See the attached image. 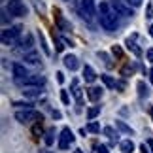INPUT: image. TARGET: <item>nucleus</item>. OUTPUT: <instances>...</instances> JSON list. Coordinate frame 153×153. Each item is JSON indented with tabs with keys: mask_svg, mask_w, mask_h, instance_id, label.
<instances>
[{
	"mask_svg": "<svg viewBox=\"0 0 153 153\" xmlns=\"http://www.w3.org/2000/svg\"><path fill=\"white\" fill-rule=\"evenodd\" d=\"M98 23H100V27L108 32H114L117 28V13H115V10L111 8V4L100 2V6H98Z\"/></svg>",
	"mask_w": 153,
	"mask_h": 153,
	"instance_id": "f257e3e1",
	"label": "nucleus"
},
{
	"mask_svg": "<svg viewBox=\"0 0 153 153\" xmlns=\"http://www.w3.org/2000/svg\"><path fill=\"white\" fill-rule=\"evenodd\" d=\"M21 30L23 28L19 27V25H13V27H10V28H4L2 30V44L4 45H13V44H17L21 40Z\"/></svg>",
	"mask_w": 153,
	"mask_h": 153,
	"instance_id": "f03ea898",
	"label": "nucleus"
},
{
	"mask_svg": "<svg viewBox=\"0 0 153 153\" xmlns=\"http://www.w3.org/2000/svg\"><path fill=\"white\" fill-rule=\"evenodd\" d=\"M15 119L23 123V125H28V123H32V121H42V115L38 114V111H34L32 108H25V110H17L15 111Z\"/></svg>",
	"mask_w": 153,
	"mask_h": 153,
	"instance_id": "7ed1b4c3",
	"label": "nucleus"
},
{
	"mask_svg": "<svg viewBox=\"0 0 153 153\" xmlns=\"http://www.w3.org/2000/svg\"><path fill=\"white\" fill-rule=\"evenodd\" d=\"M111 8H114L115 13L121 15V17H132L134 15L131 4H127L125 0H111Z\"/></svg>",
	"mask_w": 153,
	"mask_h": 153,
	"instance_id": "20e7f679",
	"label": "nucleus"
},
{
	"mask_svg": "<svg viewBox=\"0 0 153 153\" xmlns=\"http://www.w3.org/2000/svg\"><path fill=\"white\" fill-rule=\"evenodd\" d=\"M8 11L13 17H25L27 15V6L23 0H10L8 2Z\"/></svg>",
	"mask_w": 153,
	"mask_h": 153,
	"instance_id": "39448f33",
	"label": "nucleus"
},
{
	"mask_svg": "<svg viewBox=\"0 0 153 153\" xmlns=\"http://www.w3.org/2000/svg\"><path fill=\"white\" fill-rule=\"evenodd\" d=\"M15 83L21 85V87H42L45 83V78H44V76H40V74H34V76L25 78V79H17Z\"/></svg>",
	"mask_w": 153,
	"mask_h": 153,
	"instance_id": "423d86ee",
	"label": "nucleus"
},
{
	"mask_svg": "<svg viewBox=\"0 0 153 153\" xmlns=\"http://www.w3.org/2000/svg\"><path fill=\"white\" fill-rule=\"evenodd\" d=\"M79 11L81 15L87 17V19H93L97 15V6H95V0H79Z\"/></svg>",
	"mask_w": 153,
	"mask_h": 153,
	"instance_id": "0eeeda50",
	"label": "nucleus"
},
{
	"mask_svg": "<svg viewBox=\"0 0 153 153\" xmlns=\"http://www.w3.org/2000/svg\"><path fill=\"white\" fill-rule=\"evenodd\" d=\"M74 134L72 131H70L68 127H64L62 131H61V138H59V149H68L70 148V144H74Z\"/></svg>",
	"mask_w": 153,
	"mask_h": 153,
	"instance_id": "6e6552de",
	"label": "nucleus"
},
{
	"mask_svg": "<svg viewBox=\"0 0 153 153\" xmlns=\"http://www.w3.org/2000/svg\"><path fill=\"white\" fill-rule=\"evenodd\" d=\"M19 48H17V53H30L32 51V45H34V38H32V34H25V36H21L19 42Z\"/></svg>",
	"mask_w": 153,
	"mask_h": 153,
	"instance_id": "1a4fd4ad",
	"label": "nucleus"
},
{
	"mask_svg": "<svg viewBox=\"0 0 153 153\" xmlns=\"http://www.w3.org/2000/svg\"><path fill=\"white\" fill-rule=\"evenodd\" d=\"M11 72H13L15 81H17V79H25V78H28V76H30L25 64H19V62H15L13 66H11Z\"/></svg>",
	"mask_w": 153,
	"mask_h": 153,
	"instance_id": "9d476101",
	"label": "nucleus"
},
{
	"mask_svg": "<svg viewBox=\"0 0 153 153\" xmlns=\"http://www.w3.org/2000/svg\"><path fill=\"white\" fill-rule=\"evenodd\" d=\"M62 62H64V68H68L70 72H74V70L79 68V61H78V57H76V55H66V57L62 59Z\"/></svg>",
	"mask_w": 153,
	"mask_h": 153,
	"instance_id": "9b49d317",
	"label": "nucleus"
},
{
	"mask_svg": "<svg viewBox=\"0 0 153 153\" xmlns=\"http://www.w3.org/2000/svg\"><path fill=\"white\" fill-rule=\"evenodd\" d=\"M55 23H57V27L61 28V30H70V23L64 19L59 10H55Z\"/></svg>",
	"mask_w": 153,
	"mask_h": 153,
	"instance_id": "f8f14e48",
	"label": "nucleus"
},
{
	"mask_svg": "<svg viewBox=\"0 0 153 153\" xmlns=\"http://www.w3.org/2000/svg\"><path fill=\"white\" fill-rule=\"evenodd\" d=\"M83 79L87 81V83H93V81L97 79V72L89 66V64H85V66H83Z\"/></svg>",
	"mask_w": 153,
	"mask_h": 153,
	"instance_id": "ddd939ff",
	"label": "nucleus"
},
{
	"mask_svg": "<svg viewBox=\"0 0 153 153\" xmlns=\"http://www.w3.org/2000/svg\"><path fill=\"white\" fill-rule=\"evenodd\" d=\"M87 97H89V100L97 102L102 98V89L100 87H91V89H87Z\"/></svg>",
	"mask_w": 153,
	"mask_h": 153,
	"instance_id": "4468645a",
	"label": "nucleus"
},
{
	"mask_svg": "<svg viewBox=\"0 0 153 153\" xmlns=\"http://www.w3.org/2000/svg\"><path fill=\"white\" fill-rule=\"evenodd\" d=\"M23 97H27V98H40V97H42V91H40V87H27V89L23 91Z\"/></svg>",
	"mask_w": 153,
	"mask_h": 153,
	"instance_id": "2eb2a0df",
	"label": "nucleus"
},
{
	"mask_svg": "<svg viewBox=\"0 0 153 153\" xmlns=\"http://www.w3.org/2000/svg\"><path fill=\"white\" fill-rule=\"evenodd\" d=\"M25 64H30V66H36V64H40V55L36 51H30L25 55Z\"/></svg>",
	"mask_w": 153,
	"mask_h": 153,
	"instance_id": "dca6fc26",
	"label": "nucleus"
},
{
	"mask_svg": "<svg viewBox=\"0 0 153 153\" xmlns=\"http://www.w3.org/2000/svg\"><path fill=\"white\" fill-rule=\"evenodd\" d=\"M119 149H121V153H134V144H132V140H131V138L121 140Z\"/></svg>",
	"mask_w": 153,
	"mask_h": 153,
	"instance_id": "f3484780",
	"label": "nucleus"
},
{
	"mask_svg": "<svg viewBox=\"0 0 153 153\" xmlns=\"http://www.w3.org/2000/svg\"><path fill=\"white\" fill-rule=\"evenodd\" d=\"M125 45H127V49H128V51H132V53H134V55H136V57H142V51H140V48H138V45L132 42L131 38H127Z\"/></svg>",
	"mask_w": 153,
	"mask_h": 153,
	"instance_id": "a211bd4d",
	"label": "nucleus"
},
{
	"mask_svg": "<svg viewBox=\"0 0 153 153\" xmlns=\"http://www.w3.org/2000/svg\"><path fill=\"white\" fill-rule=\"evenodd\" d=\"M100 79L104 81V85L108 87V89H115V85H117V83H115V79L111 78V76H100Z\"/></svg>",
	"mask_w": 153,
	"mask_h": 153,
	"instance_id": "6ab92c4d",
	"label": "nucleus"
},
{
	"mask_svg": "<svg viewBox=\"0 0 153 153\" xmlns=\"http://www.w3.org/2000/svg\"><path fill=\"white\" fill-rule=\"evenodd\" d=\"M97 115H100V106H93V108L87 110V117H89V121H93Z\"/></svg>",
	"mask_w": 153,
	"mask_h": 153,
	"instance_id": "aec40b11",
	"label": "nucleus"
},
{
	"mask_svg": "<svg viewBox=\"0 0 153 153\" xmlns=\"http://www.w3.org/2000/svg\"><path fill=\"white\" fill-rule=\"evenodd\" d=\"M115 127H117V128H119V131H121V132H127V134H132V128H131V127H128V125H125V123H123V121H115Z\"/></svg>",
	"mask_w": 153,
	"mask_h": 153,
	"instance_id": "412c9836",
	"label": "nucleus"
},
{
	"mask_svg": "<svg viewBox=\"0 0 153 153\" xmlns=\"http://www.w3.org/2000/svg\"><path fill=\"white\" fill-rule=\"evenodd\" d=\"M138 93H140V97H148L149 95V89H148V85H146L144 81H138Z\"/></svg>",
	"mask_w": 153,
	"mask_h": 153,
	"instance_id": "4be33fe9",
	"label": "nucleus"
},
{
	"mask_svg": "<svg viewBox=\"0 0 153 153\" xmlns=\"http://www.w3.org/2000/svg\"><path fill=\"white\" fill-rule=\"evenodd\" d=\"M40 45H42V49H44L45 55H51V49H49V45H48V42H45V38H44L42 32H40Z\"/></svg>",
	"mask_w": 153,
	"mask_h": 153,
	"instance_id": "5701e85b",
	"label": "nucleus"
},
{
	"mask_svg": "<svg viewBox=\"0 0 153 153\" xmlns=\"http://www.w3.org/2000/svg\"><path fill=\"white\" fill-rule=\"evenodd\" d=\"M53 136H55V131H53V128H49V131L48 132H45V146H51L53 142H55V138H53Z\"/></svg>",
	"mask_w": 153,
	"mask_h": 153,
	"instance_id": "b1692460",
	"label": "nucleus"
},
{
	"mask_svg": "<svg viewBox=\"0 0 153 153\" xmlns=\"http://www.w3.org/2000/svg\"><path fill=\"white\" fill-rule=\"evenodd\" d=\"M87 131H89V132H100V125H98V123L97 121H91L89 123V125H87Z\"/></svg>",
	"mask_w": 153,
	"mask_h": 153,
	"instance_id": "393cba45",
	"label": "nucleus"
},
{
	"mask_svg": "<svg viewBox=\"0 0 153 153\" xmlns=\"http://www.w3.org/2000/svg\"><path fill=\"white\" fill-rule=\"evenodd\" d=\"M74 97H76V100H78V102H81V98H83V93H81V89L76 87V81H74Z\"/></svg>",
	"mask_w": 153,
	"mask_h": 153,
	"instance_id": "a878e982",
	"label": "nucleus"
},
{
	"mask_svg": "<svg viewBox=\"0 0 153 153\" xmlns=\"http://www.w3.org/2000/svg\"><path fill=\"white\" fill-rule=\"evenodd\" d=\"M104 132L108 134V136H110L111 140H117V134L114 132V128H111V127H106V128H104Z\"/></svg>",
	"mask_w": 153,
	"mask_h": 153,
	"instance_id": "bb28decb",
	"label": "nucleus"
},
{
	"mask_svg": "<svg viewBox=\"0 0 153 153\" xmlns=\"http://www.w3.org/2000/svg\"><path fill=\"white\" fill-rule=\"evenodd\" d=\"M61 100H62V104H70V97H68V93L66 91H61Z\"/></svg>",
	"mask_w": 153,
	"mask_h": 153,
	"instance_id": "cd10ccee",
	"label": "nucleus"
},
{
	"mask_svg": "<svg viewBox=\"0 0 153 153\" xmlns=\"http://www.w3.org/2000/svg\"><path fill=\"white\" fill-rule=\"evenodd\" d=\"M55 45H57V51H62L66 45H64V40H61V38H57L55 40Z\"/></svg>",
	"mask_w": 153,
	"mask_h": 153,
	"instance_id": "c85d7f7f",
	"label": "nucleus"
},
{
	"mask_svg": "<svg viewBox=\"0 0 153 153\" xmlns=\"http://www.w3.org/2000/svg\"><path fill=\"white\" fill-rule=\"evenodd\" d=\"M146 17H148V19H153V4H148V8H146Z\"/></svg>",
	"mask_w": 153,
	"mask_h": 153,
	"instance_id": "c756f323",
	"label": "nucleus"
},
{
	"mask_svg": "<svg viewBox=\"0 0 153 153\" xmlns=\"http://www.w3.org/2000/svg\"><path fill=\"white\" fill-rule=\"evenodd\" d=\"M13 106H17V108H32V104L30 102H13Z\"/></svg>",
	"mask_w": 153,
	"mask_h": 153,
	"instance_id": "7c9ffc66",
	"label": "nucleus"
},
{
	"mask_svg": "<svg viewBox=\"0 0 153 153\" xmlns=\"http://www.w3.org/2000/svg\"><path fill=\"white\" fill-rule=\"evenodd\" d=\"M32 2H34V6H36V10L42 11V15H44V11H45V10H44V4L40 2V0H32Z\"/></svg>",
	"mask_w": 153,
	"mask_h": 153,
	"instance_id": "2f4dec72",
	"label": "nucleus"
},
{
	"mask_svg": "<svg viewBox=\"0 0 153 153\" xmlns=\"http://www.w3.org/2000/svg\"><path fill=\"white\" fill-rule=\"evenodd\" d=\"M127 4H131L132 8H138V6H142V0H125Z\"/></svg>",
	"mask_w": 153,
	"mask_h": 153,
	"instance_id": "473e14b6",
	"label": "nucleus"
},
{
	"mask_svg": "<svg viewBox=\"0 0 153 153\" xmlns=\"http://www.w3.org/2000/svg\"><path fill=\"white\" fill-rule=\"evenodd\" d=\"M98 55H100V57L104 59V62H106V64H108V66H111V62H110V57H108V55H106V53H104V51H100V53H98Z\"/></svg>",
	"mask_w": 153,
	"mask_h": 153,
	"instance_id": "72a5a7b5",
	"label": "nucleus"
},
{
	"mask_svg": "<svg viewBox=\"0 0 153 153\" xmlns=\"http://www.w3.org/2000/svg\"><path fill=\"white\" fill-rule=\"evenodd\" d=\"M146 57H148V61H149V62H153V48L146 51Z\"/></svg>",
	"mask_w": 153,
	"mask_h": 153,
	"instance_id": "f704fd0d",
	"label": "nucleus"
},
{
	"mask_svg": "<svg viewBox=\"0 0 153 153\" xmlns=\"http://www.w3.org/2000/svg\"><path fill=\"white\" fill-rule=\"evenodd\" d=\"M2 23H8V10H2Z\"/></svg>",
	"mask_w": 153,
	"mask_h": 153,
	"instance_id": "c9c22d12",
	"label": "nucleus"
},
{
	"mask_svg": "<svg viewBox=\"0 0 153 153\" xmlns=\"http://www.w3.org/2000/svg\"><path fill=\"white\" fill-rule=\"evenodd\" d=\"M57 81H59V83H62V81H64V74L62 72H57Z\"/></svg>",
	"mask_w": 153,
	"mask_h": 153,
	"instance_id": "e433bc0d",
	"label": "nucleus"
},
{
	"mask_svg": "<svg viewBox=\"0 0 153 153\" xmlns=\"http://www.w3.org/2000/svg\"><path fill=\"white\" fill-rule=\"evenodd\" d=\"M97 153H108V148H106V146H100V148H97Z\"/></svg>",
	"mask_w": 153,
	"mask_h": 153,
	"instance_id": "4c0bfd02",
	"label": "nucleus"
},
{
	"mask_svg": "<svg viewBox=\"0 0 153 153\" xmlns=\"http://www.w3.org/2000/svg\"><path fill=\"white\" fill-rule=\"evenodd\" d=\"M140 151H142V153H149V149L146 148V144H142V146H140Z\"/></svg>",
	"mask_w": 153,
	"mask_h": 153,
	"instance_id": "58836bf2",
	"label": "nucleus"
},
{
	"mask_svg": "<svg viewBox=\"0 0 153 153\" xmlns=\"http://www.w3.org/2000/svg\"><path fill=\"white\" fill-rule=\"evenodd\" d=\"M149 34H151V38H153V23H151V27H149Z\"/></svg>",
	"mask_w": 153,
	"mask_h": 153,
	"instance_id": "ea45409f",
	"label": "nucleus"
},
{
	"mask_svg": "<svg viewBox=\"0 0 153 153\" xmlns=\"http://www.w3.org/2000/svg\"><path fill=\"white\" fill-rule=\"evenodd\" d=\"M149 78H151V81H153V68L149 70Z\"/></svg>",
	"mask_w": 153,
	"mask_h": 153,
	"instance_id": "a19ab883",
	"label": "nucleus"
},
{
	"mask_svg": "<svg viewBox=\"0 0 153 153\" xmlns=\"http://www.w3.org/2000/svg\"><path fill=\"white\" fill-rule=\"evenodd\" d=\"M74 153H83V149H74Z\"/></svg>",
	"mask_w": 153,
	"mask_h": 153,
	"instance_id": "79ce46f5",
	"label": "nucleus"
},
{
	"mask_svg": "<svg viewBox=\"0 0 153 153\" xmlns=\"http://www.w3.org/2000/svg\"><path fill=\"white\" fill-rule=\"evenodd\" d=\"M149 114H151V117H153V108H149Z\"/></svg>",
	"mask_w": 153,
	"mask_h": 153,
	"instance_id": "37998d69",
	"label": "nucleus"
},
{
	"mask_svg": "<svg viewBox=\"0 0 153 153\" xmlns=\"http://www.w3.org/2000/svg\"><path fill=\"white\" fill-rule=\"evenodd\" d=\"M42 153H53V151H42Z\"/></svg>",
	"mask_w": 153,
	"mask_h": 153,
	"instance_id": "c03bdc74",
	"label": "nucleus"
},
{
	"mask_svg": "<svg viewBox=\"0 0 153 153\" xmlns=\"http://www.w3.org/2000/svg\"><path fill=\"white\" fill-rule=\"evenodd\" d=\"M149 144H151V148H153V142H149Z\"/></svg>",
	"mask_w": 153,
	"mask_h": 153,
	"instance_id": "a18cd8bd",
	"label": "nucleus"
}]
</instances>
